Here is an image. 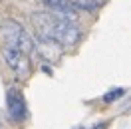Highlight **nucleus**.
Listing matches in <instances>:
<instances>
[{"label":"nucleus","instance_id":"f03ea898","mask_svg":"<svg viewBox=\"0 0 131 129\" xmlns=\"http://www.w3.org/2000/svg\"><path fill=\"white\" fill-rule=\"evenodd\" d=\"M0 34H2V38L6 40V46H12V48H18L26 52V54H30L34 52V40L32 36L26 32V28L18 20H4L2 24H0Z\"/></svg>","mask_w":131,"mask_h":129},{"label":"nucleus","instance_id":"39448f33","mask_svg":"<svg viewBox=\"0 0 131 129\" xmlns=\"http://www.w3.org/2000/svg\"><path fill=\"white\" fill-rule=\"evenodd\" d=\"M34 50H36V54H38L44 62H48V64H56L58 60L62 58V54H64V48H62V46H58L56 42L48 40V38H40V36H38V40L34 44Z\"/></svg>","mask_w":131,"mask_h":129},{"label":"nucleus","instance_id":"f257e3e1","mask_svg":"<svg viewBox=\"0 0 131 129\" xmlns=\"http://www.w3.org/2000/svg\"><path fill=\"white\" fill-rule=\"evenodd\" d=\"M32 24L40 38H48L62 48H74L82 40L80 26L72 18L60 16L54 12H34Z\"/></svg>","mask_w":131,"mask_h":129},{"label":"nucleus","instance_id":"423d86ee","mask_svg":"<svg viewBox=\"0 0 131 129\" xmlns=\"http://www.w3.org/2000/svg\"><path fill=\"white\" fill-rule=\"evenodd\" d=\"M46 4V8L54 14H60V16H66V18H72L74 20L78 16V10L74 8V4L70 0H42Z\"/></svg>","mask_w":131,"mask_h":129},{"label":"nucleus","instance_id":"20e7f679","mask_svg":"<svg viewBox=\"0 0 131 129\" xmlns=\"http://www.w3.org/2000/svg\"><path fill=\"white\" fill-rule=\"evenodd\" d=\"M6 107H8V115L12 121H24L28 115V107H26V99L22 95V91L18 88H10L6 91Z\"/></svg>","mask_w":131,"mask_h":129},{"label":"nucleus","instance_id":"0eeeda50","mask_svg":"<svg viewBox=\"0 0 131 129\" xmlns=\"http://www.w3.org/2000/svg\"><path fill=\"white\" fill-rule=\"evenodd\" d=\"M123 93H125V89H123V88L111 89L109 93H105V95H103V101H107V103H109V101H115V99H119V97H121Z\"/></svg>","mask_w":131,"mask_h":129},{"label":"nucleus","instance_id":"6e6552de","mask_svg":"<svg viewBox=\"0 0 131 129\" xmlns=\"http://www.w3.org/2000/svg\"><path fill=\"white\" fill-rule=\"evenodd\" d=\"M105 127H107V123H101V125H95L93 129H105Z\"/></svg>","mask_w":131,"mask_h":129},{"label":"nucleus","instance_id":"7ed1b4c3","mask_svg":"<svg viewBox=\"0 0 131 129\" xmlns=\"http://www.w3.org/2000/svg\"><path fill=\"white\" fill-rule=\"evenodd\" d=\"M2 58L18 78H26L30 73V54H26L18 48H12V46H6L2 50Z\"/></svg>","mask_w":131,"mask_h":129}]
</instances>
